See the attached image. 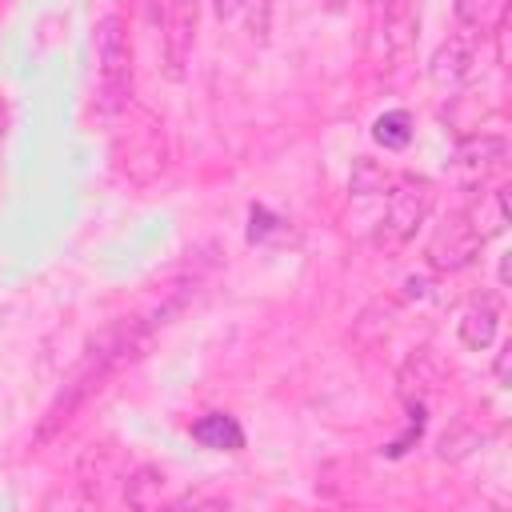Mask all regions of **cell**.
<instances>
[{
    "label": "cell",
    "instance_id": "cell-8",
    "mask_svg": "<svg viewBox=\"0 0 512 512\" xmlns=\"http://www.w3.org/2000/svg\"><path fill=\"white\" fill-rule=\"evenodd\" d=\"M192 440L200 448H212V452H240L244 448V428L228 412H208L192 424Z\"/></svg>",
    "mask_w": 512,
    "mask_h": 512
},
{
    "label": "cell",
    "instance_id": "cell-4",
    "mask_svg": "<svg viewBox=\"0 0 512 512\" xmlns=\"http://www.w3.org/2000/svg\"><path fill=\"white\" fill-rule=\"evenodd\" d=\"M472 60H476V32H456V36H448L440 48H436V56H432V84L436 88H444V92H452V88H460L464 80H468V72H472Z\"/></svg>",
    "mask_w": 512,
    "mask_h": 512
},
{
    "label": "cell",
    "instance_id": "cell-7",
    "mask_svg": "<svg viewBox=\"0 0 512 512\" xmlns=\"http://www.w3.org/2000/svg\"><path fill=\"white\" fill-rule=\"evenodd\" d=\"M496 328H500V308L492 300H472L460 316V344L472 352H484L496 340Z\"/></svg>",
    "mask_w": 512,
    "mask_h": 512
},
{
    "label": "cell",
    "instance_id": "cell-5",
    "mask_svg": "<svg viewBox=\"0 0 512 512\" xmlns=\"http://www.w3.org/2000/svg\"><path fill=\"white\" fill-rule=\"evenodd\" d=\"M484 244L472 236V228L464 224V216H456L448 228H440L428 244V264L432 268H464Z\"/></svg>",
    "mask_w": 512,
    "mask_h": 512
},
{
    "label": "cell",
    "instance_id": "cell-1",
    "mask_svg": "<svg viewBox=\"0 0 512 512\" xmlns=\"http://www.w3.org/2000/svg\"><path fill=\"white\" fill-rule=\"evenodd\" d=\"M428 208H432V184L424 176H392V184L384 188V216H376L372 244L384 252L408 244L412 232L424 224Z\"/></svg>",
    "mask_w": 512,
    "mask_h": 512
},
{
    "label": "cell",
    "instance_id": "cell-10",
    "mask_svg": "<svg viewBox=\"0 0 512 512\" xmlns=\"http://www.w3.org/2000/svg\"><path fill=\"white\" fill-rule=\"evenodd\" d=\"M372 136H376V144H384V148H404V144L412 140V116H408L404 108H392V112L376 116Z\"/></svg>",
    "mask_w": 512,
    "mask_h": 512
},
{
    "label": "cell",
    "instance_id": "cell-2",
    "mask_svg": "<svg viewBox=\"0 0 512 512\" xmlns=\"http://www.w3.org/2000/svg\"><path fill=\"white\" fill-rule=\"evenodd\" d=\"M92 44H96V88H100V104L108 112H116L132 96V44H128L124 20L116 12L100 16Z\"/></svg>",
    "mask_w": 512,
    "mask_h": 512
},
{
    "label": "cell",
    "instance_id": "cell-3",
    "mask_svg": "<svg viewBox=\"0 0 512 512\" xmlns=\"http://www.w3.org/2000/svg\"><path fill=\"white\" fill-rule=\"evenodd\" d=\"M152 4V24L160 36V52L168 64V76H180L192 44H196V20H200V0H148Z\"/></svg>",
    "mask_w": 512,
    "mask_h": 512
},
{
    "label": "cell",
    "instance_id": "cell-11",
    "mask_svg": "<svg viewBox=\"0 0 512 512\" xmlns=\"http://www.w3.org/2000/svg\"><path fill=\"white\" fill-rule=\"evenodd\" d=\"M496 12H500V0H456V20L464 32L484 36V28L496 20Z\"/></svg>",
    "mask_w": 512,
    "mask_h": 512
},
{
    "label": "cell",
    "instance_id": "cell-9",
    "mask_svg": "<svg viewBox=\"0 0 512 512\" xmlns=\"http://www.w3.org/2000/svg\"><path fill=\"white\" fill-rule=\"evenodd\" d=\"M504 140L500 136H468V140H460V148H456V160L460 164H476V168H500L504 164Z\"/></svg>",
    "mask_w": 512,
    "mask_h": 512
},
{
    "label": "cell",
    "instance_id": "cell-6",
    "mask_svg": "<svg viewBox=\"0 0 512 512\" xmlns=\"http://www.w3.org/2000/svg\"><path fill=\"white\" fill-rule=\"evenodd\" d=\"M460 216H464V224L472 228V236H476L480 244H488L492 236H500V232L508 228V196H504V188L480 192Z\"/></svg>",
    "mask_w": 512,
    "mask_h": 512
},
{
    "label": "cell",
    "instance_id": "cell-13",
    "mask_svg": "<svg viewBox=\"0 0 512 512\" xmlns=\"http://www.w3.org/2000/svg\"><path fill=\"white\" fill-rule=\"evenodd\" d=\"M212 4H216V12H220V16H232V12H240V4H244V0H212Z\"/></svg>",
    "mask_w": 512,
    "mask_h": 512
},
{
    "label": "cell",
    "instance_id": "cell-12",
    "mask_svg": "<svg viewBox=\"0 0 512 512\" xmlns=\"http://www.w3.org/2000/svg\"><path fill=\"white\" fill-rule=\"evenodd\" d=\"M508 356H512V348H508V344H504V348H500V352H496V380H500V384H504V388H508Z\"/></svg>",
    "mask_w": 512,
    "mask_h": 512
},
{
    "label": "cell",
    "instance_id": "cell-14",
    "mask_svg": "<svg viewBox=\"0 0 512 512\" xmlns=\"http://www.w3.org/2000/svg\"><path fill=\"white\" fill-rule=\"evenodd\" d=\"M4 124H8V104H4V96H0V144H4Z\"/></svg>",
    "mask_w": 512,
    "mask_h": 512
},
{
    "label": "cell",
    "instance_id": "cell-15",
    "mask_svg": "<svg viewBox=\"0 0 512 512\" xmlns=\"http://www.w3.org/2000/svg\"><path fill=\"white\" fill-rule=\"evenodd\" d=\"M332 4H340V0H332Z\"/></svg>",
    "mask_w": 512,
    "mask_h": 512
}]
</instances>
